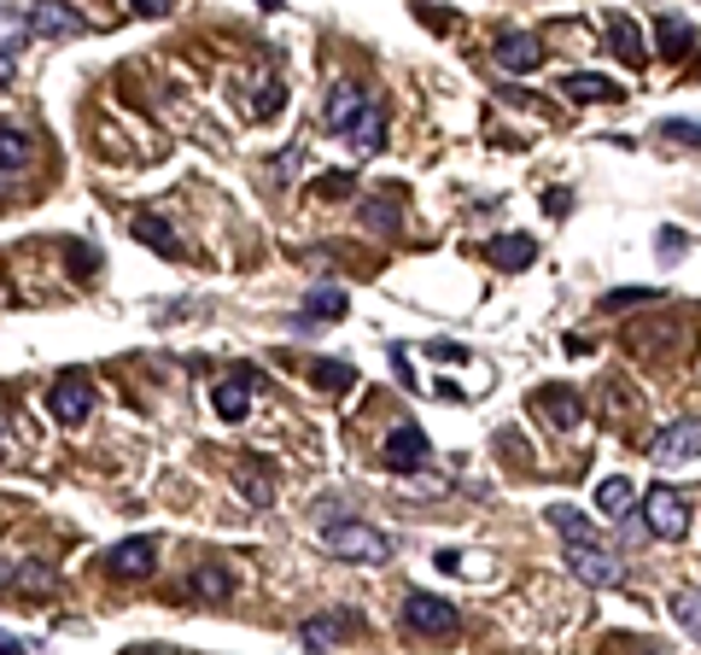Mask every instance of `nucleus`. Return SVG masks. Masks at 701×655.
Here are the masks:
<instances>
[{"label": "nucleus", "instance_id": "7ed1b4c3", "mask_svg": "<svg viewBox=\"0 0 701 655\" xmlns=\"http://www.w3.org/2000/svg\"><path fill=\"white\" fill-rule=\"evenodd\" d=\"M368 112H375V94H368L363 82H339V89L327 94V129L345 135V141L368 123Z\"/></svg>", "mask_w": 701, "mask_h": 655}, {"label": "nucleus", "instance_id": "72a5a7b5", "mask_svg": "<svg viewBox=\"0 0 701 655\" xmlns=\"http://www.w3.org/2000/svg\"><path fill=\"white\" fill-rule=\"evenodd\" d=\"M655 252H661L667 263H672V258H684V252H690V240H684V229H661V240H655Z\"/></svg>", "mask_w": 701, "mask_h": 655}, {"label": "nucleus", "instance_id": "c9c22d12", "mask_svg": "<svg viewBox=\"0 0 701 655\" xmlns=\"http://www.w3.org/2000/svg\"><path fill=\"white\" fill-rule=\"evenodd\" d=\"M432 568H439V573H468V557H462V550H439Z\"/></svg>", "mask_w": 701, "mask_h": 655}, {"label": "nucleus", "instance_id": "c756f323", "mask_svg": "<svg viewBox=\"0 0 701 655\" xmlns=\"http://www.w3.org/2000/svg\"><path fill=\"white\" fill-rule=\"evenodd\" d=\"M672 621L701 644V591H678V597H672Z\"/></svg>", "mask_w": 701, "mask_h": 655}, {"label": "nucleus", "instance_id": "c85d7f7f", "mask_svg": "<svg viewBox=\"0 0 701 655\" xmlns=\"http://www.w3.org/2000/svg\"><path fill=\"white\" fill-rule=\"evenodd\" d=\"M661 141H672V147H690V153H701V117H667V123H661Z\"/></svg>", "mask_w": 701, "mask_h": 655}, {"label": "nucleus", "instance_id": "f704fd0d", "mask_svg": "<svg viewBox=\"0 0 701 655\" xmlns=\"http://www.w3.org/2000/svg\"><path fill=\"white\" fill-rule=\"evenodd\" d=\"M299 158H304V141H293V147H286L281 158H270V176H275V181H286V176L299 170Z\"/></svg>", "mask_w": 701, "mask_h": 655}, {"label": "nucleus", "instance_id": "423d86ee", "mask_svg": "<svg viewBox=\"0 0 701 655\" xmlns=\"http://www.w3.org/2000/svg\"><path fill=\"white\" fill-rule=\"evenodd\" d=\"M404 621H409V632L444 638V632H457V609H450L444 597H432V591H409V597H404Z\"/></svg>", "mask_w": 701, "mask_h": 655}, {"label": "nucleus", "instance_id": "2f4dec72", "mask_svg": "<svg viewBox=\"0 0 701 655\" xmlns=\"http://www.w3.org/2000/svg\"><path fill=\"white\" fill-rule=\"evenodd\" d=\"M350 188H357V176H345V170H322L316 176V194L322 199H350Z\"/></svg>", "mask_w": 701, "mask_h": 655}, {"label": "nucleus", "instance_id": "e433bc0d", "mask_svg": "<svg viewBox=\"0 0 701 655\" xmlns=\"http://www.w3.org/2000/svg\"><path fill=\"white\" fill-rule=\"evenodd\" d=\"M567 211H573V194L555 188V194H550V217H567Z\"/></svg>", "mask_w": 701, "mask_h": 655}, {"label": "nucleus", "instance_id": "6ab92c4d", "mask_svg": "<svg viewBox=\"0 0 701 655\" xmlns=\"http://www.w3.org/2000/svg\"><path fill=\"white\" fill-rule=\"evenodd\" d=\"M655 48H661L667 59H690L695 53V30L678 12H661V18H655Z\"/></svg>", "mask_w": 701, "mask_h": 655}, {"label": "nucleus", "instance_id": "cd10ccee", "mask_svg": "<svg viewBox=\"0 0 701 655\" xmlns=\"http://www.w3.org/2000/svg\"><path fill=\"white\" fill-rule=\"evenodd\" d=\"M350 147H357V158H375V153L386 147V112H380V106L368 112V123H363L357 135H350Z\"/></svg>", "mask_w": 701, "mask_h": 655}, {"label": "nucleus", "instance_id": "39448f33", "mask_svg": "<svg viewBox=\"0 0 701 655\" xmlns=\"http://www.w3.org/2000/svg\"><path fill=\"white\" fill-rule=\"evenodd\" d=\"M567 568L579 573L585 585H620V557H614V550L603 544V539H585V544H567Z\"/></svg>", "mask_w": 701, "mask_h": 655}, {"label": "nucleus", "instance_id": "4468645a", "mask_svg": "<svg viewBox=\"0 0 701 655\" xmlns=\"http://www.w3.org/2000/svg\"><path fill=\"white\" fill-rule=\"evenodd\" d=\"M234 486H240V498L258 503V509L275 503V475H270V462H263V457H240L234 462Z\"/></svg>", "mask_w": 701, "mask_h": 655}, {"label": "nucleus", "instance_id": "9d476101", "mask_svg": "<svg viewBox=\"0 0 701 655\" xmlns=\"http://www.w3.org/2000/svg\"><path fill=\"white\" fill-rule=\"evenodd\" d=\"M350 632H357V614H350V609H322L316 621H304L299 638H304L311 655H322V649H334L339 638H350Z\"/></svg>", "mask_w": 701, "mask_h": 655}, {"label": "nucleus", "instance_id": "a878e982", "mask_svg": "<svg viewBox=\"0 0 701 655\" xmlns=\"http://www.w3.org/2000/svg\"><path fill=\"white\" fill-rule=\"evenodd\" d=\"M596 509H603V516H631V480L608 475L603 486H596Z\"/></svg>", "mask_w": 701, "mask_h": 655}, {"label": "nucleus", "instance_id": "5701e85b", "mask_svg": "<svg viewBox=\"0 0 701 655\" xmlns=\"http://www.w3.org/2000/svg\"><path fill=\"white\" fill-rule=\"evenodd\" d=\"M550 527L562 532L567 544H585V539H596V527L585 521V509H573V503H550Z\"/></svg>", "mask_w": 701, "mask_h": 655}, {"label": "nucleus", "instance_id": "0eeeda50", "mask_svg": "<svg viewBox=\"0 0 701 655\" xmlns=\"http://www.w3.org/2000/svg\"><path fill=\"white\" fill-rule=\"evenodd\" d=\"M48 409H53V422H88L94 416V386L82 381V375H65V381H53V393H48Z\"/></svg>", "mask_w": 701, "mask_h": 655}, {"label": "nucleus", "instance_id": "6e6552de", "mask_svg": "<svg viewBox=\"0 0 701 655\" xmlns=\"http://www.w3.org/2000/svg\"><path fill=\"white\" fill-rule=\"evenodd\" d=\"M30 35H88V24H82V12L71 7V0H35L30 7Z\"/></svg>", "mask_w": 701, "mask_h": 655}, {"label": "nucleus", "instance_id": "aec40b11", "mask_svg": "<svg viewBox=\"0 0 701 655\" xmlns=\"http://www.w3.org/2000/svg\"><path fill=\"white\" fill-rule=\"evenodd\" d=\"M538 59H544L538 35H521V30H509V35L498 41V65H503V71H538Z\"/></svg>", "mask_w": 701, "mask_h": 655}, {"label": "nucleus", "instance_id": "1a4fd4ad", "mask_svg": "<svg viewBox=\"0 0 701 655\" xmlns=\"http://www.w3.org/2000/svg\"><path fill=\"white\" fill-rule=\"evenodd\" d=\"M649 450H655V462H661V468L701 457V422H672V427H661Z\"/></svg>", "mask_w": 701, "mask_h": 655}, {"label": "nucleus", "instance_id": "b1692460", "mask_svg": "<svg viewBox=\"0 0 701 655\" xmlns=\"http://www.w3.org/2000/svg\"><path fill=\"white\" fill-rule=\"evenodd\" d=\"M24 153H30V135L18 129V123H7V129H0V170H7V188L18 181V170H24Z\"/></svg>", "mask_w": 701, "mask_h": 655}, {"label": "nucleus", "instance_id": "a211bd4d", "mask_svg": "<svg viewBox=\"0 0 701 655\" xmlns=\"http://www.w3.org/2000/svg\"><path fill=\"white\" fill-rule=\"evenodd\" d=\"M562 94L573 100V106H614V100H626L620 82H608V76H567Z\"/></svg>", "mask_w": 701, "mask_h": 655}, {"label": "nucleus", "instance_id": "f3484780", "mask_svg": "<svg viewBox=\"0 0 701 655\" xmlns=\"http://www.w3.org/2000/svg\"><path fill=\"white\" fill-rule=\"evenodd\" d=\"M252 381H258V375H222V381L211 386V404H217L222 422H240V416H245V404H252Z\"/></svg>", "mask_w": 701, "mask_h": 655}, {"label": "nucleus", "instance_id": "f8f14e48", "mask_svg": "<svg viewBox=\"0 0 701 655\" xmlns=\"http://www.w3.org/2000/svg\"><path fill=\"white\" fill-rule=\"evenodd\" d=\"M485 258H491V270H503V275H521L526 263L538 258V235H491Z\"/></svg>", "mask_w": 701, "mask_h": 655}, {"label": "nucleus", "instance_id": "f257e3e1", "mask_svg": "<svg viewBox=\"0 0 701 655\" xmlns=\"http://www.w3.org/2000/svg\"><path fill=\"white\" fill-rule=\"evenodd\" d=\"M322 544L334 550L339 562H363V568H380L391 557V539L375 532L368 521H322Z\"/></svg>", "mask_w": 701, "mask_h": 655}, {"label": "nucleus", "instance_id": "58836bf2", "mask_svg": "<svg viewBox=\"0 0 701 655\" xmlns=\"http://www.w3.org/2000/svg\"><path fill=\"white\" fill-rule=\"evenodd\" d=\"M135 12L140 18H164V12H170V0H135Z\"/></svg>", "mask_w": 701, "mask_h": 655}, {"label": "nucleus", "instance_id": "473e14b6", "mask_svg": "<svg viewBox=\"0 0 701 655\" xmlns=\"http://www.w3.org/2000/svg\"><path fill=\"white\" fill-rule=\"evenodd\" d=\"M644 299H655L649 287H620V293H603V311H626V304H644Z\"/></svg>", "mask_w": 701, "mask_h": 655}, {"label": "nucleus", "instance_id": "4be33fe9", "mask_svg": "<svg viewBox=\"0 0 701 655\" xmlns=\"http://www.w3.org/2000/svg\"><path fill=\"white\" fill-rule=\"evenodd\" d=\"M188 591H193V597H211V603H222V597L234 591V573L222 568V562H199V568H193V580H188Z\"/></svg>", "mask_w": 701, "mask_h": 655}, {"label": "nucleus", "instance_id": "2eb2a0df", "mask_svg": "<svg viewBox=\"0 0 701 655\" xmlns=\"http://www.w3.org/2000/svg\"><path fill=\"white\" fill-rule=\"evenodd\" d=\"M608 48L620 53V59H626L631 71H637V65H649V35L637 30L631 18H626V12H608Z\"/></svg>", "mask_w": 701, "mask_h": 655}, {"label": "nucleus", "instance_id": "ea45409f", "mask_svg": "<svg viewBox=\"0 0 701 655\" xmlns=\"http://www.w3.org/2000/svg\"><path fill=\"white\" fill-rule=\"evenodd\" d=\"M7 655H30V644L24 638H7Z\"/></svg>", "mask_w": 701, "mask_h": 655}, {"label": "nucleus", "instance_id": "7c9ffc66", "mask_svg": "<svg viewBox=\"0 0 701 655\" xmlns=\"http://www.w3.org/2000/svg\"><path fill=\"white\" fill-rule=\"evenodd\" d=\"M311 375H316V386H327V393H345V386L357 381V368H350V363H334V357H322Z\"/></svg>", "mask_w": 701, "mask_h": 655}, {"label": "nucleus", "instance_id": "412c9836", "mask_svg": "<svg viewBox=\"0 0 701 655\" xmlns=\"http://www.w3.org/2000/svg\"><path fill=\"white\" fill-rule=\"evenodd\" d=\"M129 229H135V240H140V246H147V252H164V258H181V240H176V229H170V222H158V217H147V211H140V217L129 222Z\"/></svg>", "mask_w": 701, "mask_h": 655}, {"label": "nucleus", "instance_id": "ddd939ff", "mask_svg": "<svg viewBox=\"0 0 701 655\" xmlns=\"http://www.w3.org/2000/svg\"><path fill=\"white\" fill-rule=\"evenodd\" d=\"M532 409L550 416L555 427H579L585 422V398L573 393V386H538V393H532Z\"/></svg>", "mask_w": 701, "mask_h": 655}, {"label": "nucleus", "instance_id": "20e7f679", "mask_svg": "<svg viewBox=\"0 0 701 655\" xmlns=\"http://www.w3.org/2000/svg\"><path fill=\"white\" fill-rule=\"evenodd\" d=\"M427 457H432V445H427V434L416 422H398L386 434V450H380V462L391 468V475H421L427 468Z\"/></svg>", "mask_w": 701, "mask_h": 655}, {"label": "nucleus", "instance_id": "393cba45", "mask_svg": "<svg viewBox=\"0 0 701 655\" xmlns=\"http://www.w3.org/2000/svg\"><path fill=\"white\" fill-rule=\"evenodd\" d=\"M398 217H404V194H398V181L386 188V199H368V205H363V222H368V229H398Z\"/></svg>", "mask_w": 701, "mask_h": 655}, {"label": "nucleus", "instance_id": "9b49d317", "mask_svg": "<svg viewBox=\"0 0 701 655\" xmlns=\"http://www.w3.org/2000/svg\"><path fill=\"white\" fill-rule=\"evenodd\" d=\"M153 562H158V539H147V532L106 550V568L117 573V580H140V573H153Z\"/></svg>", "mask_w": 701, "mask_h": 655}, {"label": "nucleus", "instance_id": "bb28decb", "mask_svg": "<svg viewBox=\"0 0 701 655\" xmlns=\"http://www.w3.org/2000/svg\"><path fill=\"white\" fill-rule=\"evenodd\" d=\"M281 106H286V89H281V76H263L258 89H252V117H258V123H270Z\"/></svg>", "mask_w": 701, "mask_h": 655}, {"label": "nucleus", "instance_id": "dca6fc26", "mask_svg": "<svg viewBox=\"0 0 701 655\" xmlns=\"http://www.w3.org/2000/svg\"><path fill=\"white\" fill-rule=\"evenodd\" d=\"M350 311V293L345 287H334V281H322L311 299H304V311H299V328H316V322H339Z\"/></svg>", "mask_w": 701, "mask_h": 655}, {"label": "nucleus", "instance_id": "f03ea898", "mask_svg": "<svg viewBox=\"0 0 701 655\" xmlns=\"http://www.w3.org/2000/svg\"><path fill=\"white\" fill-rule=\"evenodd\" d=\"M644 521H649L655 539H684L690 532V498L672 491V486H649L644 491Z\"/></svg>", "mask_w": 701, "mask_h": 655}, {"label": "nucleus", "instance_id": "4c0bfd02", "mask_svg": "<svg viewBox=\"0 0 701 655\" xmlns=\"http://www.w3.org/2000/svg\"><path fill=\"white\" fill-rule=\"evenodd\" d=\"M94 263H100L94 246H76V270H82V275H94Z\"/></svg>", "mask_w": 701, "mask_h": 655}]
</instances>
